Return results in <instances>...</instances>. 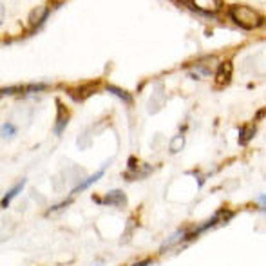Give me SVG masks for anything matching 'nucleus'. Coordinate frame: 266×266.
<instances>
[{
	"mask_svg": "<svg viewBox=\"0 0 266 266\" xmlns=\"http://www.w3.org/2000/svg\"><path fill=\"white\" fill-rule=\"evenodd\" d=\"M228 15L232 22L243 29H255V27L263 25V17L248 6H232L228 9Z\"/></svg>",
	"mask_w": 266,
	"mask_h": 266,
	"instance_id": "obj_1",
	"label": "nucleus"
},
{
	"mask_svg": "<svg viewBox=\"0 0 266 266\" xmlns=\"http://www.w3.org/2000/svg\"><path fill=\"white\" fill-rule=\"evenodd\" d=\"M186 6L198 13H217L223 0H183Z\"/></svg>",
	"mask_w": 266,
	"mask_h": 266,
	"instance_id": "obj_2",
	"label": "nucleus"
},
{
	"mask_svg": "<svg viewBox=\"0 0 266 266\" xmlns=\"http://www.w3.org/2000/svg\"><path fill=\"white\" fill-rule=\"evenodd\" d=\"M69 118H71V114H69V111L65 109V105H63L62 102H58V118H56V127H55V134H62L63 129L67 127L69 123Z\"/></svg>",
	"mask_w": 266,
	"mask_h": 266,
	"instance_id": "obj_3",
	"label": "nucleus"
},
{
	"mask_svg": "<svg viewBox=\"0 0 266 266\" xmlns=\"http://www.w3.org/2000/svg\"><path fill=\"white\" fill-rule=\"evenodd\" d=\"M102 203L111 205V206H123L127 203V196L123 194V190H112L102 199Z\"/></svg>",
	"mask_w": 266,
	"mask_h": 266,
	"instance_id": "obj_4",
	"label": "nucleus"
},
{
	"mask_svg": "<svg viewBox=\"0 0 266 266\" xmlns=\"http://www.w3.org/2000/svg\"><path fill=\"white\" fill-rule=\"evenodd\" d=\"M230 78H232V63L230 62H223L219 67H217V73H216V82L219 85H225V83H228Z\"/></svg>",
	"mask_w": 266,
	"mask_h": 266,
	"instance_id": "obj_5",
	"label": "nucleus"
},
{
	"mask_svg": "<svg viewBox=\"0 0 266 266\" xmlns=\"http://www.w3.org/2000/svg\"><path fill=\"white\" fill-rule=\"evenodd\" d=\"M105 174V168H100L98 172L96 174H93V176H89L87 180H83L80 183V185H76L75 188H73V194H78V192H82V190H85V188H89V186L93 185V183H96L98 180H102V176Z\"/></svg>",
	"mask_w": 266,
	"mask_h": 266,
	"instance_id": "obj_6",
	"label": "nucleus"
},
{
	"mask_svg": "<svg viewBox=\"0 0 266 266\" xmlns=\"http://www.w3.org/2000/svg\"><path fill=\"white\" fill-rule=\"evenodd\" d=\"M24 185H25V181H20V183H17V185L13 186L11 190L7 192L6 196H4V199H2V208H7L9 206V203H11L13 199H15V196H19L20 192H22V188H24Z\"/></svg>",
	"mask_w": 266,
	"mask_h": 266,
	"instance_id": "obj_7",
	"label": "nucleus"
},
{
	"mask_svg": "<svg viewBox=\"0 0 266 266\" xmlns=\"http://www.w3.org/2000/svg\"><path fill=\"white\" fill-rule=\"evenodd\" d=\"M47 15H49V9H40V7H37V9L31 13V17H29V22H31V25H40L43 24V20L47 19Z\"/></svg>",
	"mask_w": 266,
	"mask_h": 266,
	"instance_id": "obj_8",
	"label": "nucleus"
},
{
	"mask_svg": "<svg viewBox=\"0 0 266 266\" xmlns=\"http://www.w3.org/2000/svg\"><path fill=\"white\" fill-rule=\"evenodd\" d=\"M183 149H185V136H183V134H178L174 140H170L168 150H170L172 154H178V152H181Z\"/></svg>",
	"mask_w": 266,
	"mask_h": 266,
	"instance_id": "obj_9",
	"label": "nucleus"
},
{
	"mask_svg": "<svg viewBox=\"0 0 266 266\" xmlns=\"http://www.w3.org/2000/svg\"><path fill=\"white\" fill-rule=\"evenodd\" d=\"M107 91H109L111 94H114V96H118L120 100H123V102H127V103H130V102H132V96H130L129 93H125L123 89H120V87L107 85Z\"/></svg>",
	"mask_w": 266,
	"mask_h": 266,
	"instance_id": "obj_10",
	"label": "nucleus"
},
{
	"mask_svg": "<svg viewBox=\"0 0 266 266\" xmlns=\"http://www.w3.org/2000/svg\"><path fill=\"white\" fill-rule=\"evenodd\" d=\"M93 93H94V87H85V89L80 87V89H76V91H71V96L80 102V100L87 98L89 94H93Z\"/></svg>",
	"mask_w": 266,
	"mask_h": 266,
	"instance_id": "obj_11",
	"label": "nucleus"
},
{
	"mask_svg": "<svg viewBox=\"0 0 266 266\" xmlns=\"http://www.w3.org/2000/svg\"><path fill=\"white\" fill-rule=\"evenodd\" d=\"M254 134H255V125H248L246 129H241V134H239L241 143L243 142H250V140L254 138Z\"/></svg>",
	"mask_w": 266,
	"mask_h": 266,
	"instance_id": "obj_12",
	"label": "nucleus"
},
{
	"mask_svg": "<svg viewBox=\"0 0 266 266\" xmlns=\"http://www.w3.org/2000/svg\"><path fill=\"white\" fill-rule=\"evenodd\" d=\"M0 134L4 138H11L17 134V127L11 123H6V125H2V129H0Z\"/></svg>",
	"mask_w": 266,
	"mask_h": 266,
	"instance_id": "obj_13",
	"label": "nucleus"
},
{
	"mask_svg": "<svg viewBox=\"0 0 266 266\" xmlns=\"http://www.w3.org/2000/svg\"><path fill=\"white\" fill-rule=\"evenodd\" d=\"M259 203H261V208L265 210V196H261V198H259Z\"/></svg>",
	"mask_w": 266,
	"mask_h": 266,
	"instance_id": "obj_14",
	"label": "nucleus"
}]
</instances>
